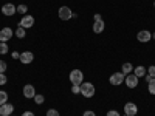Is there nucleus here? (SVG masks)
<instances>
[{"mask_svg":"<svg viewBox=\"0 0 155 116\" xmlns=\"http://www.w3.org/2000/svg\"><path fill=\"white\" fill-rule=\"evenodd\" d=\"M58 14H59V19L61 20H65V22L70 20V19H73V12H71V9L68 6H61Z\"/></svg>","mask_w":155,"mask_h":116,"instance_id":"4","label":"nucleus"},{"mask_svg":"<svg viewBox=\"0 0 155 116\" xmlns=\"http://www.w3.org/2000/svg\"><path fill=\"white\" fill-rule=\"evenodd\" d=\"M147 74L152 76V77H155V65H150V67L147 68Z\"/></svg>","mask_w":155,"mask_h":116,"instance_id":"27","label":"nucleus"},{"mask_svg":"<svg viewBox=\"0 0 155 116\" xmlns=\"http://www.w3.org/2000/svg\"><path fill=\"white\" fill-rule=\"evenodd\" d=\"M144 77H146V82H150V81L153 79V77H152V76H149V74H146Z\"/></svg>","mask_w":155,"mask_h":116,"instance_id":"33","label":"nucleus"},{"mask_svg":"<svg viewBox=\"0 0 155 116\" xmlns=\"http://www.w3.org/2000/svg\"><path fill=\"white\" fill-rule=\"evenodd\" d=\"M33 99H34V102H36L37 105H41V104H44V102H45V96H44V95H37V93H36V96H34Z\"/></svg>","mask_w":155,"mask_h":116,"instance_id":"19","label":"nucleus"},{"mask_svg":"<svg viewBox=\"0 0 155 116\" xmlns=\"http://www.w3.org/2000/svg\"><path fill=\"white\" fill-rule=\"evenodd\" d=\"M96 93V88L92 82H82L81 84V95L84 98H93Z\"/></svg>","mask_w":155,"mask_h":116,"instance_id":"1","label":"nucleus"},{"mask_svg":"<svg viewBox=\"0 0 155 116\" xmlns=\"http://www.w3.org/2000/svg\"><path fill=\"white\" fill-rule=\"evenodd\" d=\"M106 116H120V113H118V111H116V110H109Z\"/></svg>","mask_w":155,"mask_h":116,"instance_id":"29","label":"nucleus"},{"mask_svg":"<svg viewBox=\"0 0 155 116\" xmlns=\"http://www.w3.org/2000/svg\"><path fill=\"white\" fill-rule=\"evenodd\" d=\"M124 77H126V74H124L123 71H116V73H113V74L109 77V82H110L112 85H115V87H118V85L124 84Z\"/></svg>","mask_w":155,"mask_h":116,"instance_id":"3","label":"nucleus"},{"mask_svg":"<svg viewBox=\"0 0 155 116\" xmlns=\"http://www.w3.org/2000/svg\"><path fill=\"white\" fill-rule=\"evenodd\" d=\"M25 36H27V30H25V28H22V27H19V28L16 30V37H19V39H23Z\"/></svg>","mask_w":155,"mask_h":116,"instance_id":"18","label":"nucleus"},{"mask_svg":"<svg viewBox=\"0 0 155 116\" xmlns=\"http://www.w3.org/2000/svg\"><path fill=\"white\" fill-rule=\"evenodd\" d=\"M6 68H8L6 62H5V60H0V73H5V71H6Z\"/></svg>","mask_w":155,"mask_h":116,"instance_id":"26","label":"nucleus"},{"mask_svg":"<svg viewBox=\"0 0 155 116\" xmlns=\"http://www.w3.org/2000/svg\"><path fill=\"white\" fill-rule=\"evenodd\" d=\"M11 116H14V114H11Z\"/></svg>","mask_w":155,"mask_h":116,"instance_id":"37","label":"nucleus"},{"mask_svg":"<svg viewBox=\"0 0 155 116\" xmlns=\"http://www.w3.org/2000/svg\"><path fill=\"white\" fill-rule=\"evenodd\" d=\"M9 53V47L6 45V42H0V54H8Z\"/></svg>","mask_w":155,"mask_h":116,"instance_id":"17","label":"nucleus"},{"mask_svg":"<svg viewBox=\"0 0 155 116\" xmlns=\"http://www.w3.org/2000/svg\"><path fill=\"white\" fill-rule=\"evenodd\" d=\"M47 116H61V114H59V111H58V110L50 108V110H47Z\"/></svg>","mask_w":155,"mask_h":116,"instance_id":"23","label":"nucleus"},{"mask_svg":"<svg viewBox=\"0 0 155 116\" xmlns=\"http://www.w3.org/2000/svg\"><path fill=\"white\" fill-rule=\"evenodd\" d=\"M134 74L138 77V79H140V77H144L147 74V68H144L143 65H138L137 68H134Z\"/></svg>","mask_w":155,"mask_h":116,"instance_id":"14","label":"nucleus"},{"mask_svg":"<svg viewBox=\"0 0 155 116\" xmlns=\"http://www.w3.org/2000/svg\"><path fill=\"white\" fill-rule=\"evenodd\" d=\"M147 90H149L150 95H155V77H153L150 82H147Z\"/></svg>","mask_w":155,"mask_h":116,"instance_id":"21","label":"nucleus"},{"mask_svg":"<svg viewBox=\"0 0 155 116\" xmlns=\"http://www.w3.org/2000/svg\"><path fill=\"white\" fill-rule=\"evenodd\" d=\"M27 11H28V6L27 5H25V3H20L19 6H17V12H19V14H27Z\"/></svg>","mask_w":155,"mask_h":116,"instance_id":"20","label":"nucleus"},{"mask_svg":"<svg viewBox=\"0 0 155 116\" xmlns=\"http://www.w3.org/2000/svg\"><path fill=\"white\" fill-rule=\"evenodd\" d=\"M22 116H34V113H33V111H23Z\"/></svg>","mask_w":155,"mask_h":116,"instance_id":"31","label":"nucleus"},{"mask_svg":"<svg viewBox=\"0 0 155 116\" xmlns=\"http://www.w3.org/2000/svg\"><path fill=\"white\" fill-rule=\"evenodd\" d=\"M12 34H14V31H12L9 27H5L0 30V42H8L9 39L12 37Z\"/></svg>","mask_w":155,"mask_h":116,"instance_id":"10","label":"nucleus"},{"mask_svg":"<svg viewBox=\"0 0 155 116\" xmlns=\"http://www.w3.org/2000/svg\"><path fill=\"white\" fill-rule=\"evenodd\" d=\"M22 63H25V65H28V63H31L34 60V54L31 53V51H23V53H20V59H19Z\"/></svg>","mask_w":155,"mask_h":116,"instance_id":"12","label":"nucleus"},{"mask_svg":"<svg viewBox=\"0 0 155 116\" xmlns=\"http://www.w3.org/2000/svg\"><path fill=\"white\" fill-rule=\"evenodd\" d=\"M104 28H106L104 20H99V22H95V23H93V31H95L96 34H101L102 31H104Z\"/></svg>","mask_w":155,"mask_h":116,"instance_id":"15","label":"nucleus"},{"mask_svg":"<svg viewBox=\"0 0 155 116\" xmlns=\"http://www.w3.org/2000/svg\"><path fill=\"white\" fill-rule=\"evenodd\" d=\"M0 116H2V113H0Z\"/></svg>","mask_w":155,"mask_h":116,"instance_id":"36","label":"nucleus"},{"mask_svg":"<svg viewBox=\"0 0 155 116\" xmlns=\"http://www.w3.org/2000/svg\"><path fill=\"white\" fill-rule=\"evenodd\" d=\"M17 12V6L16 5H12V3H5L2 6V14L6 16V17H11V16H14Z\"/></svg>","mask_w":155,"mask_h":116,"instance_id":"5","label":"nucleus"},{"mask_svg":"<svg viewBox=\"0 0 155 116\" xmlns=\"http://www.w3.org/2000/svg\"><path fill=\"white\" fill-rule=\"evenodd\" d=\"M71 93H73V95L81 93V85H71Z\"/></svg>","mask_w":155,"mask_h":116,"instance_id":"25","label":"nucleus"},{"mask_svg":"<svg viewBox=\"0 0 155 116\" xmlns=\"http://www.w3.org/2000/svg\"><path fill=\"white\" fill-rule=\"evenodd\" d=\"M33 25H34V17L30 16V14H25V16L22 17V20L19 22V27H22V28H25V30L31 28Z\"/></svg>","mask_w":155,"mask_h":116,"instance_id":"6","label":"nucleus"},{"mask_svg":"<svg viewBox=\"0 0 155 116\" xmlns=\"http://www.w3.org/2000/svg\"><path fill=\"white\" fill-rule=\"evenodd\" d=\"M68 79H70V82H71L73 85H81V84L84 82V73H82L81 70H78V68H76V70H71Z\"/></svg>","mask_w":155,"mask_h":116,"instance_id":"2","label":"nucleus"},{"mask_svg":"<svg viewBox=\"0 0 155 116\" xmlns=\"http://www.w3.org/2000/svg\"><path fill=\"white\" fill-rule=\"evenodd\" d=\"M0 113H2V116H11L12 113H14V105L9 104V102L0 105Z\"/></svg>","mask_w":155,"mask_h":116,"instance_id":"13","label":"nucleus"},{"mask_svg":"<svg viewBox=\"0 0 155 116\" xmlns=\"http://www.w3.org/2000/svg\"><path fill=\"white\" fill-rule=\"evenodd\" d=\"M95 22H99V20H102V17H101V14H95Z\"/></svg>","mask_w":155,"mask_h":116,"instance_id":"32","label":"nucleus"},{"mask_svg":"<svg viewBox=\"0 0 155 116\" xmlns=\"http://www.w3.org/2000/svg\"><path fill=\"white\" fill-rule=\"evenodd\" d=\"M82 116H96V113L92 111V110H85V111L82 113Z\"/></svg>","mask_w":155,"mask_h":116,"instance_id":"28","label":"nucleus"},{"mask_svg":"<svg viewBox=\"0 0 155 116\" xmlns=\"http://www.w3.org/2000/svg\"><path fill=\"white\" fill-rule=\"evenodd\" d=\"M153 6H155V2H153Z\"/></svg>","mask_w":155,"mask_h":116,"instance_id":"35","label":"nucleus"},{"mask_svg":"<svg viewBox=\"0 0 155 116\" xmlns=\"http://www.w3.org/2000/svg\"><path fill=\"white\" fill-rule=\"evenodd\" d=\"M121 71L124 73V74H130L132 71H134V65L130 62H126V63H123V67H121Z\"/></svg>","mask_w":155,"mask_h":116,"instance_id":"16","label":"nucleus"},{"mask_svg":"<svg viewBox=\"0 0 155 116\" xmlns=\"http://www.w3.org/2000/svg\"><path fill=\"white\" fill-rule=\"evenodd\" d=\"M6 82H8L6 74H5V73H0V85H5Z\"/></svg>","mask_w":155,"mask_h":116,"instance_id":"24","label":"nucleus"},{"mask_svg":"<svg viewBox=\"0 0 155 116\" xmlns=\"http://www.w3.org/2000/svg\"><path fill=\"white\" fill-rule=\"evenodd\" d=\"M124 113L127 116H137L138 113V107L135 102H126V105H124Z\"/></svg>","mask_w":155,"mask_h":116,"instance_id":"8","label":"nucleus"},{"mask_svg":"<svg viewBox=\"0 0 155 116\" xmlns=\"http://www.w3.org/2000/svg\"><path fill=\"white\" fill-rule=\"evenodd\" d=\"M137 39H138V42H141V44H147V42H150V39H152V33L147 31V30H141V31H138Z\"/></svg>","mask_w":155,"mask_h":116,"instance_id":"7","label":"nucleus"},{"mask_svg":"<svg viewBox=\"0 0 155 116\" xmlns=\"http://www.w3.org/2000/svg\"><path fill=\"white\" fill-rule=\"evenodd\" d=\"M152 39H153V40H155V33H153V34H152Z\"/></svg>","mask_w":155,"mask_h":116,"instance_id":"34","label":"nucleus"},{"mask_svg":"<svg viewBox=\"0 0 155 116\" xmlns=\"http://www.w3.org/2000/svg\"><path fill=\"white\" fill-rule=\"evenodd\" d=\"M11 56H12V59H20V53H17V51H12Z\"/></svg>","mask_w":155,"mask_h":116,"instance_id":"30","label":"nucleus"},{"mask_svg":"<svg viewBox=\"0 0 155 116\" xmlns=\"http://www.w3.org/2000/svg\"><path fill=\"white\" fill-rule=\"evenodd\" d=\"M124 116H127V114H124Z\"/></svg>","mask_w":155,"mask_h":116,"instance_id":"38","label":"nucleus"},{"mask_svg":"<svg viewBox=\"0 0 155 116\" xmlns=\"http://www.w3.org/2000/svg\"><path fill=\"white\" fill-rule=\"evenodd\" d=\"M22 92H23V96L27 98V99H33V98L36 96V88H34L31 84H27V85H25Z\"/></svg>","mask_w":155,"mask_h":116,"instance_id":"11","label":"nucleus"},{"mask_svg":"<svg viewBox=\"0 0 155 116\" xmlns=\"http://www.w3.org/2000/svg\"><path fill=\"white\" fill-rule=\"evenodd\" d=\"M124 84L127 85V88H135L137 85H138V77L135 76V74H126V77H124Z\"/></svg>","mask_w":155,"mask_h":116,"instance_id":"9","label":"nucleus"},{"mask_svg":"<svg viewBox=\"0 0 155 116\" xmlns=\"http://www.w3.org/2000/svg\"><path fill=\"white\" fill-rule=\"evenodd\" d=\"M8 102V93L6 92H0V105H3Z\"/></svg>","mask_w":155,"mask_h":116,"instance_id":"22","label":"nucleus"}]
</instances>
